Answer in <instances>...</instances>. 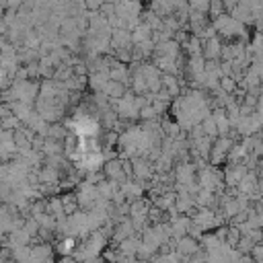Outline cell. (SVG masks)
<instances>
[{"label":"cell","mask_w":263,"mask_h":263,"mask_svg":"<svg viewBox=\"0 0 263 263\" xmlns=\"http://www.w3.org/2000/svg\"><path fill=\"white\" fill-rule=\"evenodd\" d=\"M76 247H78V240L74 236H64V238H60V240L53 242V249H55V253L60 257H72V253H74Z\"/></svg>","instance_id":"7"},{"label":"cell","mask_w":263,"mask_h":263,"mask_svg":"<svg viewBox=\"0 0 263 263\" xmlns=\"http://www.w3.org/2000/svg\"><path fill=\"white\" fill-rule=\"evenodd\" d=\"M259 191H261V193H263V177H261V179H259Z\"/></svg>","instance_id":"20"},{"label":"cell","mask_w":263,"mask_h":263,"mask_svg":"<svg viewBox=\"0 0 263 263\" xmlns=\"http://www.w3.org/2000/svg\"><path fill=\"white\" fill-rule=\"evenodd\" d=\"M220 14H226V10H224V2H220V0H216V2H210V12H208L210 21L218 18Z\"/></svg>","instance_id":"15"},{"label":"cell","mask_w":263,"mask_h":263,"mask_svg":"<svg viewBox=\"0 0 263 263\" xmlns=\"http://www.w3.org/2000/svg\"><path fill=\"white\" fill-rule=\"evenodd\" d=\"M222 47H224V41H222L218 35L212 37V39H208V41H203V51H201L203 60H205V62H220V58H222Z\"/></svg>","instance_id":"4"},{"label":"cell","mask_w":263,"mask_h":263,"mask_svg":"<svg viewBox=\"0 0 263 263\" xmlns=\"http://www.w3.org/2000/svg\"><path fill=\"white\" fill-rule=\"evenodd\" d=\"M253 247H255V242H253L249 236H242V238L238 240V245H236V251H238L240 255H251Z\"/></svg>","instance_id":"16"},{"label":"cell","mask_w":263,"mask_h":263,"mask_svg":"<svg viewBox=\"0 0 263 263\" xmlns=\"http://www.w3.org/2000/svg\"><path fill=\"white\" fill-rule=\"evenodd\" d=\"M152 33H154V31L142 21V23L132 31V43H134V45H140V43H144V41H150V39H152Z\"/></svg>","instance_id":"10"},{"label":"cell","mask_w":263,"mask_h":263,"mask_svg":"<svg viewBox=\"0 0 263 263\" xmlns=\"http://www.w3.org/2000/svg\"><path fill=\"white\" fill-rule=\"evenodd\" d=\"M183 51L187 53V58H193V55H201V51H203V41L199 39V37H195V35H191L183 45Z\"/></svg>","instance_id":"11"},{"label":"cell","mask_w":263,"mask_h":263,"mask_svg":"<svg viewBox=\"0 0 263 263\" xmlns=\"http://www.w3.org/2000/svg\"><path fill=\"white\" fill-rule=\"evenodd\" d=\"M189 10L191 12H197V14H208L210 12V2H205V0L189 2Z\"/></svg>","instance_id":"17"},{"label":"cell","mask_w":263,"mask_h":263,"mask_svg":"<svg viewBox=\"0 0 263 263\" xmlns=\"http://www.w3.org/2000/svg\"><path fill=\"white\" fill-rule=\"evenodd\" d=\"M140 245H142V238L136 234V236H129V238L121 240V242L117 245V249H119L121 253H125V255H134V257H136V253H138Z\"/></svg>","instance_id":"12"},{"label":"cell","mask_w":263,"mask_h":263,"mask_svg":"<svg viewBox=\"0 0 263 263\" xmlns=\"http://www.w3.org/2000/svg\"><path fill=\"white\" fill-rule=\"evenodd\" d=\"M60 181H62V175L53 166L43 164L39 168V185H60Z\"/></svg>","instance_id":"8"},{"label":"cell","mask_w":263,"mask_h":263,"mask_svg":"<svg viewBox=\"0 0 263 263\" xmlns=\"http://www.w3.org/2000/svg\"><path fill=\"white\" fill-rule=\"evenodd\" d=\"M109 78H111L113 82H121V84H125V86L129 88V84H132V72H129V66H125V64H121V62L115 60V64H113L111 70H109Z\"/></svg>","instance_id":"6"},{"label":"cell","mask_w":263,"mask_h":263,"mask_svg":"<svg viewBox=\"0 0 263 263\" xmlns=\"http://www.w3.org/2000/svg\"><path fill=\"white\" fill-rule=\"evenodd\" d=\"M242 238V234H240V230L236 228V226H228V236H226V245H230L232 249H236V245H238V240Z\"/></svg>","instance_id":"14"},{"label":"cell","mask_w":263,"mask_h":263,"mask_svg":"<svg viewBox=\"0 0 263 263\" xmlns=\"http://www.w3.org/2000/svg\"><path fill=\"white\" fill-rule=\"evenodd\" d=\"M25 230H27V234H29L31 238H35V236L39 234L41 226H39V222H37L35 218H29V220H25Z\"/></svg>","instance_id":"18"},{"label":"cell","mask_w":263,"mask_h":263,"mask_svg":"<svg viewBox=\"0 0 263 263\" xmlns=\"http://www.w3.org/2000/svg\"><path fill=\"white\" fill-rule=\"evenodd\" d=\"M234 146V142L226 136H218L214 140V146H212V152H210V166L218 168L222 164L228 162V154H230V148Z\"/></svg>","instance_id":"1"},{"label":"cell","mask_w":263,"mask_h":263,"mask_svg":"<svg viewBox=\"0 0 263 263\" xmlns=\"http://www.w3.org/2000/svg\"><path fill=\"white\" fill-rule=\"evenodd\" d=\"M175 251L183 257V263H185L189 257H195L197 253H201V245H199V240H195V238H191V236H183V238L177 240Z\"/></svg>","instance_id":"3"},{"label":"cell","mask_w":263,"mask_h":263,"mask_svg":"<svg viewBox=\"0 0 263 263\" xmlns=\"http://www.w3.org/2000/svg\"><path fill=\"white\" fill-rule=\"evenodd\" d=\"M119 191L125 195L127 203H132V201H138V199H142V197H144L146 185H142V183H138V181L129 179V181H125L123 185H119Z\"/></svg>","instance_id":"5"},{"label":"cell","mask_w":263,"mask_h":263,"mask_svg":"<svg viewBox=\"0 0 263 263\" xmlns=\"http://www.w3.org/2000/svg\"><path fill=\"white\" fill-rule=\"evenodd\" d=\"M136 263H150V261H136Z\"/></svg>","instance_id":"21"},{"label":"cell","mask_w":263,"mask_h":263,"mask_svg":"<svg viewBox=\"0 0 263 263\" xmlns=\"http://www.w3.org/2000/svg\"><path fill=\"white\" fill-rule=\"evenodd\" d=\"M220 88L226 92V95H234L236 92V88H238V82L234 80V78H220Z\"/></svg>","instance_id":"13"},{"label":"cell","mask_w":263,"mask_h":263,"mask_svg":"<svg viewBox=\"0 0 263 263\" xmlns=\"http://www.w3.org/2000/svg\"><path fill=\"white\" fill-rule=\"evenodd\" d=\"M150 201H152V205H156L158 210L168 212L171 208H175V201H177V191H164L162 195H158V197H154V199H150Z\"/></svg>","instance_id":"9"},{"label":"cell","mask_w":263,"mask_h":263,"mask_svg":"<svg viewBox=\"0 0 263 263\" xmlns=\"http://www.w3.org/2000/svg\"><path fill=\"white\" fill-rule=\"evenodd\" d=\"M103 175H105L107 181H113V183H117V185H123L125 181H129L127 175L123 173V162H121L119 156H117V158H111V160H105Z\"/></svg>","instance_id":"2"},{"label":"cell","mask_w":263,"mask_h":263,"mask_svg":"<svg viewBox=\"0 0 263 263\" xmlns=\"http://www.w3.org/2000/svg\"><path fill=\"white\" fill-rule=\"evenodd\" d=\"M58 263H78V261H76L74 257H60Z\"/></svg>","instance_id":"19"}]
</instances>
